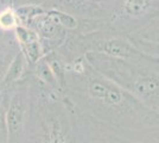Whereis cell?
<instances>
[{
	"mask_svg": "<svg viewBox=\"0 0 159 143\" xmlns=\"http://www.w3.org/2000/svg\"><path fill=\"white\" fill-rule=\"evenodd\" d=\"M68 81L69 100L87 116L124 130L159 128V115L89 64Z\"/></svg>",
	"mask_w": 159,
	"mask_h": 143,
	"instance_id": "cell-1",
	"label": "cell"
},
{
	"mask_svg": "<svg viewBox=\"0 0 159 143\" xmlns=\"http://www.w3.org/2000/svg\"><path fill=\"white\" fill-rule=\"evenodd\" d=\"M87 59L95 70L159 115L158 72L147 68L139 62L119 60L101 53H90Z\"/></svg>",
	"mask_w": 159,
	"mask_h": 143,
	"instance_id": "cell-2",
	"label": "cell"
},
{
	"mask_svg": "<svg viewBox=\"0 0 159 143\" xmlns=\"http://www.w3.org/2000/svg\"><path fill=\"white\" fill-rule=\"evenodd\" d=\"M57 95H39L33 106L32 126L27 130V143H81L76 135L70 107Z\"/></svg>",
	"mask_w": 159,
	"mask_h": 143,
	"instance_id": "cell-3",
	"label": "cell"
},
{
	"mask_svg": "<svg viewBox=\"0 0 159 143\" xmlns=\"http://www.w3.org/2000/svg\"><path fill=\"white\" fill-rule=\"evenodd\" d=\"M89 117V116H88ZM93 126L76 124V135L81 143H159V128L151 130H124L109 126L92 117Z\"/></svg>",
	"mask_w": 159,
	"mask_h": 143,
	"instance_id": "cell-4",
	"label": "cell"
},
{
	"mask_svg": "<svg viewBox=\"0 0 159 143\" xmlns=\"http://www.w3.org/2000/svg\"><path fill=\"white\" fill-rule=\"evenodd\" d=\"M30 95L27 88H19L8 105L6 113L8 142L27 143V125H29V105Z\"/></svg>",
	"mask_w": 159,
	"mask_h": 143,
	"instance_id": "cell-5",
	"label": "cell"
},
{
	"mask_svg": "<svg viewBox=\"0 0 159 143\" xmlns=\"http://www.w3.org/2000/svg\"><path fill=\"white\" fill-rule=\"evenodd\" d=\"M151 0H127L125 2V8L131 16H140L145 13L150 7Z\"/></svg>",
	"mask_w": 159,
	"mask_h": 143,
	"instance_id": "cell-6",
	"label": "cell"
},
{
	"mask_svg": "<svg viewBox=\"0 0 159 143\" xmlns=\"http://www.w3.org/2000/svg\"><path fill=\"white\" fill-rule=\"evenodd\" d=\"M17 24V18L16 14L11 10H4L0 13V27L4 30H10L12 27L16 26Z\"/></svg>",
	"mask_w": 159,
	"mask_h": 143,
	"instance_id": "cell-7",
	"label": "cell"
},
{
	"mask_svg": "<svg viewBox=\"0 0 159 143\" xmlns=\"http://www.w3.org/2000/svg\"><path fill=\"white\" fill-rule=\"evenodd\" d=\"M8 142V131H7L6 113L0 105V143Z\"/></svg>",
	"mask_w": 159,
	"mask_h": 143,
	"instance_id": "cell-8",
	"label": "cell"
}]
</instances>
